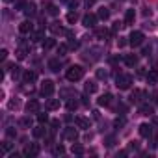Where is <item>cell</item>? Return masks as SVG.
<instances>
[{
    "mask_svg": "<svg viewBox=\"0 0 158 158\" xmlns=\"http://www.w3.org/2000/svg\"><path fill=\"white\" fill-rule=\"evenodd\" d=\"M65 76H67V80H69V82L80 80V78L84 76V67H82V65H71V67L67 69Z\"/></svg>",
    "mask_w": 158,
    "mask_h": 158,
    "instance_id": "obj_1",
    "label": "cell"
},
{
    "mask_svg": "<svg viewBox=\"0 0 158 158\" xmlns=\"http://www.w3.org/2000/svg\"><path fill=\"white\" fill-rule=\"evenodd\" d=\"M132 86V76L130 74H117V88L119 89H128Z\"/></svg>",
    "mask_w": 158,
    "mask_h": 158,
    "instance_id": "obj_2",
    "label": "cell"
},
{
    "mask_svg": "<svg viewBox=\"0 0 158 158\" xmlns=\"http://www.w3.org/2000/svg\"><path fill=\"white\" fill-rule=\"evenodd\" d=\"M39 93L43 97H50L54 93V82L52 80H43L41 82V88H39Z\"/></svg>",
    "mask_w": 158,
    "mask_h": 158,
    "instance_id": "obj_3",
    "label": "cell"
},
{
    "mask_svg": "<svg viewBox=\"0 0 158 158\" xmlns=\"http://www.w3.org/2000/svg\"><path fill=\"white\" fill-rule=\"evenodd\" d=\"M97 21H99V17H97V15H93V13H86V15L82 17V24H84L86 28H95Z\"/></svg>",
    "mask_w": 158,
    "mask_h": 158,
    "instance_id": "obj_4",
    "label": "cell"
},
{
    "mask_svg": "<svg viewBox=\"0 0 158 158\" xmlns=\"http://www.w3.org/2000/svg\"><path fill=\"white\" fill-rule=\"evenodd\" d=\"M141 43H143V34H141V32H132L130 37H128V45H132V47H139Z\"/></svg>",
    "mask_w": 158,
    "mask_h": 158,
    "instance_id": "obj_5",
    "label": "cell"
},
{
    "mask_svg": "<svg viewBox=\"0 0 158 158\" xmlns=\"http://www.w3.org/2000/svg\"><path fill=\"white\" fill-rule=\"evenodd\" d=\"M26 158H35L37 154H39V145L37 143H32V145H28L26 149H24V152H23Z\"/></svg>",
    "mask_w": 158,
    "mask_h": 158,
    "instance_id": "obj_6",
    "label": "cell"
},
{
    "mask_svg": "<svg viewBox=\"0 0 158 158\" xmlns=\"http://www.w3.org/2000/svg\"><path fill=\"white\" fill-rule=\"evenodd\" d=\"M63 138L69 139V141H76V139H78V130H76L74 127H67L65 132H63Z\"/></svg>",
    "mask_w": 158,
    "mask_h": 158,
    "instance_id": "obj_7",
    "label": "cell"
},
{
    "mask_svg": "<svg viewBox=\"0 0 158 158\" xmlns=\"http://www.w3.org/2000/svg\"><path fill=\"white\" fill-rule=\"evenodd\" d=\"M143 97H145V91H141V89H134L132 95H130V102H134V104H141V102H143Z\"/></svg>",
    "mask_w": 158,
    "mask_h": 158,
    "instance_id": "obj_8",
    "label": "cell"
},
{
    "mask_svg": "<svg viewBox=\"0 0 158 158\" xmlns=\"http://www.w3.org/2000/svg\"><path fill=\"white\" fill-rule=\"evenodd\" d=\"M39 101H35V99H30L28 102H26V112L28 114H37L39 112Z\"/></svg>",
    "mask_w": 158,
    "mask_h": 158,
    "instance_id": "obj_9",
    "label": "cell"
},
{
    "mask_svg": "<svg viewBox=\"0 0 158 158\" xmlns=\"http://www.w3.org/2000/svg\"><path fill=\"white\" fill-rule=\"evenodd\" d=\"M50 32H52L54 35H63V34H67V30H65L60 23H52V24H50Z\"/></svg>",
    "mask_w": 158,
    "mask_h": 158,
    "instance_id": "obj_10",
    "label": "cell"
},
{
    "mask_svg": "<svg viewBox=\"0 0 158 158\" xmlns=\"http://www.w3.org/2000/svg\"><path fill=\"white\" fill-rule=\"evenodd\" d=\"M139 136H143V138H151V136H152V127L147 125V123L139 125Z\"/></svg>",
    "mask_w": 158,
    "mask_h": 158,
    "instance_id": "obj_11",
    "label": "cell"
},
{
    "mask_svg": "<svg viewBox=\"0 0 158 158\" xmlns=\"http://www.w3.org/2000/svg\"><path fill=\"white\" fill-rule=\"evenodd\" d=\"M74 123H76V127L78 128H84V130H88L89 128V119H86V117H74Z\"/></svg>",
    "mask_w": 158,
    "mask_h": 158,
    "instance_id": "obj_12",
    "label": "cell"
},
{
    "mask_svg": "<svg viewBox=\"0 0 158 158\" xmlns=\"http://www.w3.org/2000/svg\"><path fill=\"white\" fill-rule=\"evenodd\" d=\"M32 30H34V26H32L30 21H23V23L19 24V32H21V34H32Z\"/></svg>",
    "mask_w": 158,
    "mask_h": 158,
    "instance_id": "obj_13",
    "label": "cell"
},
{
    "mask_svg": "<svg viewBox=\"0 0 158 158\" xmlns=\"http://www.w3.org/2000/svg\"><path fill=\"white\" fill-rule=\"evenodd\" d=\"M45 108H47L48 112L58 110V108H60V99H48V101H47V104H45Z\"/></svg>",
    "mask_w": 158,
    "mask_h": 158,
    "instance_id": "obj_14",
    "label": "cell"
},
{
    "mask_svg": "<svg viewBox=\"0 0 158 158\" xmlns=\"http://www.w3.org/2000/svg\"><path fill=\"white\" fill-rule=\"evenodd\" d=\"M37 78V74L34 73V71H24L23 73V80H24V84H30V82H34Z\"/></svg>",
    "mask_w": 158,
    "mask_h": 158,
    "instance_id": "obj_15",
    "label": "cell"
},
{
    "mask_svg": "<svg viewBox=\"0 0 158 158\" xmlns=\"http://www.w3.org/2000/svg\"><path fill=\"white\" fill-rule=\"evenodd\" d=\"M134 19H136V11L134 10H127V13H125V26H130L134 23Z\"/></svg>",
    "mask_w": 158,
    "mask_h": 158,
    "instance_id": "obj_16",
    "label": "cell"
},
{
    "mask_svg": "<svg viewBox=\"0 0 158 158\" xmlns=\"http://www.w3.org/2000/svg\"><path fill=\"white\" fill-rule=\"evenodd\" d=\"M112 99H114V97H112L110 93H104V95H101V99L97 101V104H99V106H110Z\"/></svg>",
    "mask_w": 158,
    "mask_h": 158,
    "instance_id": "obj_17",
    "label": "cell"
},
{
    "mask_svg": "<svg viewBox=\"0 0 158 158\" xmlns=\"http://www.w3.org/2000/svg\"><path fill=\"white\" fill-rule=\"evenodd\" d=\"M60 67H61V61H60V58H52V60H48V69L50 71H60Z\"/></svg>",
    "mask_w": 158,
    "mask_h": 158,
    "instance_id": "obj_18",
    "label": "cell"
},
{
    "mask_svg": "<svg viewBox=\"0 0 158 158\" xmlns=\"http://www.w3.org/2000/svg\"><path fill=\"white\" fill-rule=\"evenodd\" d=\"M84 89H86V93H97L99 86H97V82H93V80H88V82H86V86H84Z\"/></svg>",
    "mask_w": 158,
    "mask_h": 158,
    "instance_id": "obj_19",
    "label": "cell"
},
{
    "mask_svg": "<svg viewBox=\"0 0 158 158\" xmlns=\"http://www.w3.org/2000/svg\"><path fill=\"white\" fill-rule=\"evenodd\" d=\"M147 82H149V84H156V82H158V71H156V69H151V71L147 73Z\"/></svg>",
    "mask_w": 158,
    "mask_h": 158,
    "instance_id": "obj_20",
    "label": "cell"
},
{
    "mask_svg": "<svg viewBox=\"0 0 158 158\" xmlns=\"http://www.w3.org/2000/svg\"><path fill=\"white\" fill-rule=\"evenodd\" d=\"M139 114H141V115H152V106L141 102V104H139Z\"/></svg>",
    "mask_w": 158,
    "mask_h": 158,
    "instance_id": "obj_21",
    "label": "cell"
},
{
    "mask_svg": "<svg viewBox=\"0 0 158 158\" xmlns=\"http://www.w3.org/2000/svg\"><path fill=\"white\" fill-rule=\"evenodd\" d=\"M32 134H34V138H45L47 136V128L41 125V127H35L34 130H32Z\"/></svg>",
    "mask_w": 158,
    "mask_h": 158,
    "instance_id": "obj_22",
    "label": "cell"
},
{
    "mask_svg": "<svg viewBox=\"0 0 158 158\" xmlns=\"http://www.w3.org/2000/svg\"><path fill=\"white\" fill-rule=\"evenodd\" d=\"M125 63H127L128 67L138 65V56H136V54H128V56H125Z\"/></svg>",
    "mask_w": 158,
    "mask_h": 158,
    "instance_id": "obj_23",
    "label": "cell"
},
{
    "mask_svg": "<svg viewBox=\"0 0 158 158\" xmlns=\"http://www.w3.org/2000/svg\"><path fill=\"white\" fill-rule=\"evenodd\" d=\"M45 10H47V15H52V17H56L60 13V10L54 4H45Z\"/></svg>",
    "mask_w": 158,
    "mask_h": 158,
    "instance_id": "obj_24",
    "label": "cell"
},
{
    "mask_svg": "<svg viewBox=\"0 0 158 158\" xmlns=\"http://www.w3.org/2000/svg\"><path fill=\"white\" fill-rule=\"evenodd\" d=\"M97 17H99L101 21H108V19H110V10H108V8H101L99 13H97Z\"/></svg>",
    "mask_w": 158,
    "mask_h": 158,
    "instance_id": "obj_25",
    "label": "cell"
},
{
    "mask_svg": "<svg viewBox=\"0 0 158 158\" xmlns=\"http://www.w3.org/2000/svg\"><path fill=\"white\" fill-rule=\"evenodd\" d=\"M24 15L26 17H34L35 15V4H26L24 6Z\"/></svg>",
    "mask_w": 158,
    "mask_h": 158,
    "instance_id": "obj_26",
    "label": "cell"
},
{
    "mask_svg": "<svg viewBox=\"0 0 158 158\" xmlns=\"http://www.w3.org/2000/svg\"><path fill=\"white\" fill-rule=\"evenodd\" d=\"M71 152H73V154H78V156H80V154H84V147H82L80 143H74V145L71 147Z\"/></svg>",
    "mask_w": 158,
    "mask_h": 158,
    "instance_id": "obj_27",
    "label": "cell"
},
{
    "mask_svg": "<svg viewBox=\"0 0 158 158\" xmlns=\"http://www.w3.org/2000/svg\"><path fill=\"white\" fill-rule=\"evenodd\" d=\"M56 47V39H45V43H43V50H50V48H54Z\"/></svg>",
    "mask_w": 158,
    "mask_h": 158,
    "instance_id": "obj_28",
    "label": "cell"
},
{
    "mask_svg": "<svg viewBox=\"0 0 158 158\" xmlns=\"http://www.w3.org/2000/svg\"><path fill=\"white\" fill-rule=\"evenodd\" d=\"M15 54H17V58H19V60H24V58H26V54H28V47H19Z\"/></svg>",
    "mask_w": 158,
    "mask_h": 158,
    "instance_id": "obj_29",
    "label": "cell"
},
{
    "mask_svg": "<svg viewBox=\"0 0 158 158\" xmlns=\"http://www.w3.org/2000/svg\"><path fill=\"white\" fill-rule=\"evenodd\" d=\"M43 37H45V32H43V30H39V32H32V35H30L32 41H41Z\"/></svg>",
    "mask_w": 158,
    "mask_h": 158,
    "instance_id": "obj_30",
    "label": "cell"
},
{
    "mask_svg": "<svg viewBox=\"0 0 158 158\" xmlns=\"http://www.w3.org/2000/svg\"><path fill=\"white\" fill-rule=\"evenodd\" d=\"M76 19H78V13H76V11H69V13H67V23H69V24H74Z\"/></svg>",
    "mask_w": 158,
    "mask_h": 158,
    "instance_id": "obj_31",
    "label": "cell"
},
{
    "mask_svg": "<svg viewBox=\"0 0 158 158\" xmlns=\"http://www.w3.org/2000/svg\"><path fill=\"white\" fill-rule=\"evenodd\" d=\"M67 35L71 37V39H69V48H74V50H76V48H78V41L73 37V32H67Z\"/></svg>",
    "mask_w": 158,
    "mask_h": 158,
    "instance_id": "obj_32",
    "label": "cell"
},
{
    "mask_svg": "<svg viewBox=\"0 0 158 158\" xmlns=\"http://www.w3.org/2000/svg\"><path fill=\"white\" fill-rule=\"evenodd\" d=\"M95 35H97L99 39H104V37L108 35V30H106V28H97V30H95Z\"/></svg>",
    "mask_w": 158,
    "mask_h": 158,
    "instance_id": "obj_33",
    "label": "cell"
},
{
    "mask_svg": "<svg viewBox=\"0 0 158 158\" xmlns=\"http://www.w3.org/2000/svg\"><path fill=\"white\" fill-rule=\"evenodd\" d=\"M19 125H21L23 128H30V127H32V119H30V117H23V119L19 121Z\"/></svg>",
    "mask_w": 158,
    "mask_h": 158,
    "instance_id": "obj_34",
    "label": "cell"
},
{
    "mask_svg": "<svg viewBox=\"0 0 158 158\" xmlns=\"http://www.w3.org/2000/svg\"><path fill=\"white\" fill-rule=\"evenodd\" d=\"M97 78H99V80H106V78H108V71L106 69H97Z\"/></svg>",
    "mask_w": 158,
    "mask_h": 158,
    "instance_id": "obj_35",
    "label": "cell"
},
{
    "mask_svg": "<svg viewBox=\"0 0 158 158\" xmlns=\"http://www.w3.org/2000/svg\"><path fill=\"white\" fill-rule=\"evenodd\" d=\"M19 106H21V102H19V99H11V101L8 102V108H10V110H17Z\"/></svg>",
    "mask_w": 158,
    "mask_h": 158,
    "instance_id": "obj_36",
    "label": "cell"
},
{
    "mask_svg": "<svg viewBox=\"0 0 158 158\" xmlns=\"http://www.w3.org/2000/svg\"><path fill=\"white\" fill-rule=\"evenodd\" d=\"M37 121L43 125V123H47V121H48V115H47V114H43V112H37Z\"/></svg>",
    "mask_w": 158,
    "mask_h": 158,
    "instance_id": "obj_37",
    "label": "cell"
},
{
    "mask_svg": "<svg viewBox=\"0 0 158 158\" xmlns=\"http://www.w3.org/2000/svg\"><path fill=\"white\" fill-rule=\"evenodd\" d=\"M52 152H54L56 156H60V154H65V147H63V145H56Z\"/></svg>",
    "mask_w": 158,
    "mask_h": 158,
    "instance_id": "obj_38",
    "label": "cell"
},
{
    "mask_svg": "<svg viewBox=\"0 0 158 158\" xmlns=\"http://www.w3.org/2000/svg\"><path fill=\"white\" fill-rule=\"evenodd\" d=\"M67 50H69V45H63V43H61V45L58 47V54H60V56H63Z\"/></svg>",
    "mask_w": 158,
    "mask_h": 158,
    "instance_id": "obj_39",
    "label": "cell"
},
{
    "mask_svg": "<svg viewBox=\"0 0 158 158\" xmlns=\"http://www.w3.org/2000/svg\"><path fill=\"white\" fill-rule=\"evenodd\" d=\"M76 108H78V102H76V101H69V102H67V110H69V112H73V110H76Z\"/></svg>",
    "mask_w": 158,
    "mask_h": 158,
    "instance_id": "obj_40",
    "label": "cell"
},
{
    "mask_svg": "<svg viewBox=\"0 0 158 158\" xmlns=\"http://www.w3.org/2000/svg\"><path fill=\"white\" fill-rule=\"evenodd\" d=\"M19 74H21V67H17V65H13V67H11V76H13V78H17Z\"/></svg>",
    "mask_w": 158,
    "mask_h": 158,
    "instance_id": "obj_41",
    "label": "cell"
},
{
    "mask_svg": "<svg viewBox=\"0 0 158 158\" xmlns=\"http://www.w3.org/2000/svg\"><path fill=\"white\" fill-rule=\"evenodd\" d=\"M78 6H80V0H69V8L71 10H76Z\"/></svg>",
    "mask_w": 158,
    "mask_h": 158,
    "instance_id": "obj_42",
    "label": "cell"
},
{
    "mask_svg": "<svg viewBox=\"0 0 158 158\" xmlns=\"http://www.w3.org/2000/svg\"><path fill=\"white\" fill-rule=\"evenodd\" d=\"M6 134H8V138H15V136H17V132H15V130H13L11 127H10V128L6 130Z\"/></svg>",
    "mask_w": 158,
    "mask_h": 158,
    "instance_id": "obj_43",
    "label": "cell"
},
{
    "mask_svg": "<svg viewBox=\"0 0 158 158\" xmlns=\"http://www.w3.org/2000/svg\"><path fill=\"white\" fill-rule=\"evenodd\" d=\"M6 58H8V50H6V48H2V50H0V60L6 61Z\"/></svg>",
    "mask_w": 158,
    "mask_h": 158,
    "instance_id": "obj_44",
    "label": "cell"
},
{
    "mask_svg": "<svg viewBox=\"0 0 158 158\" xmlns=\"http://www.w3.org/2000/svg\"><path fill=\"white\" fill-rule=\"evenodd\" d=\"M10 149H11V143H10V141H6V143L2 145V152H8Z\"/></svg>",
    "mask_w": 158,
    "mask_h": 158,
    "instance_id": "obj_45",
    "label": "cell"
},
{
    "mask_svg": "<svg viewBox=\"0 0 158 158\" xmlns=\"http://www.w3.org/2000/svg\"><path fill=\"white\" fill-rule=\"evenodd\" d=\"M117 30H119V23H115V24L112 26V30H110V34L114 35V34H117Z\"/></svg>",
    "mask_w": 158,
    "mask_h": 158,
    "instance_id": "obj_46",
    "label": "cell"
},
{
    "mask_svg": "<svg viewBox=\"0 0 158 158\" xmlns=\"http://www.w3.org/2000/svg\"><path fill=\"white\" fill-rule=\"evenodd\" d=\"M127 43H128V41H127L125 37H119V39H117V45H119V47H125Z\"/></svg>",
    "mask_w": 158,
    "mask_h": 158,
    "instance_id": "obj_47",
    "label": "cell"
},
{
    "mask_svg": "<svg viewBox=\"0 0 158 158\" xmlns=\"http://www.w3.org/2000/svg\"><path fill=\"white\" fill-rule=\"evenodd\" d=\"M114 125H115V127H123V125H125V119H123V117H121V119H115Z\"/></svg>",
    "mask_w": 158,
    "mask_h": 158,
    "instance_id": "obj_48",
    "label": "cell"
},
{
    "mask_svg": "<svg viewBox=\"0 0 158 158\" xmlns=\"http://www.w3.org/2000/svg\"><path fill=\"white\" fill-rule=\"evenodd\" d=\"M95 2H97V0H84V4H86L88 8H91V6H93Z\"/></svg>",
    "mask_w": 158,
    "mask_h": 158,
    "instance_id": "obj_49",
    "label": "cell"
},
{
    "mask_svg": "<svg viewBox=\"0 0 158 158\" xmlns=\"http://www.w3.org/2000/svg\"><path fill=\"white\" fill-rule=\"evenodd\" d=\"M114 145V138H106V147H112Z\"/></svg>",
    "mask_w": 158,
    "mask_h": 158,
    "instance_id": "obj_50",
    "label": "cell"
},
{
    "mask_svg": "<svg viewBox=\"0 0 158 158\" xmlns=\"http://www.w3.org/2000/svg\"><path fill=\"white\" fill-rule=\"evenodd\" d=\"M130 149H138V141H132L130 143Z\"/></svg>",
    "mask_w": 158,
    "mask_h": 158,
    "instance_id": "obj_51",
    "label": "cell"
},
{
    "mask_svg": "<svg viewBox=\"0 0 158 158\" xmlns=\"http://www.w3.org/2000/svg\"><path fill=\"white\" fill-rule=\"evenodd\" d=\"M4 2H11V0H4Z\"/></svg>",
    "mask_w": 158,
    "mask_h": 158,
    "instance_id": "obj_52",
    "label": "cell"
}]
</instances>
